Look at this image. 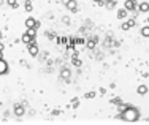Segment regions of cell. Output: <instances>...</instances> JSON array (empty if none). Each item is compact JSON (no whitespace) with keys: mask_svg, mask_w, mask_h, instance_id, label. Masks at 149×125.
<instances>
[{"mask_svg":"<svg viewBox=\"0 0 149 125\" xmlns=\"http://www.w3.org/2000/svg\"><path fill=\"white\" fill-rule=\"evenodd\" d=\"M26 26H27V28H35V27H38V22L35 19H32V17H29L26 21Z\"/></svg>","mask_w":149,"mask_h":125,"instance_id":"7a4b0ae2","label":"cell"},{"mask_svg":"<svg viewBox=\"0 0 149 125\" xmlns=\"http://www.w3.org/2000/svg\"><path fill=\"white\" fill-rule=\"evenodd\" d=\"M138 117H140V112H138L136 108H125V111L122 114V119L127 120V122H135Z\"/></svg>","mask_w":149,"mask_h":125,"instance_id":"6da1fadb","label":"cell"},{"mask_svg":"<svg viewBox=\"0 0 149 125\" xmlns=\"http://www.w3.org/2000/svg\"><path fill=\"white\" fill-rule=\"evenodd\" d=\"M141 33H143L144 37H149V27H144L143 30H141Z\"/></svg>","mask_w":149,"mask_h":125,"instance_id":"8fae6325","label":"cell"},{"mask_svg":"<svg viewBox=\"0 0 149 125\" xmlns=\"http://www.w3.org/2000/svg\"><path fill=\"white\" fill-rule=\"evenodd\" d=\"M125 14H127V11H125V10H120V11H119V14H118V16L120 17V19H122V17H124V16H125Z\"/></svg>","mask_w":149,"mask_h":125,"instance_id":"4fadbf2b","label":"cell"},{"mask_svg":"<svg viewBox=\"0 0 149 125\" xmlns=\"http://www.w3.org/2000/svg\"><path fill=\"white\" fill-rule=\"evenodd\" d=\"M35 33H37V30H35V28H27V33H26V35H29L30 38H33Z\"/></svg>","mask_w":149,"mask_h":125,"instance_id":"5b68a950","label":"cell"},{"mask_svg":"<svg viewBox=\"0 0 149 125\" xmlns=\"http://www.w3.org/2000/svg\"><path fill=\"white\" fill-rule=\"evenodd\" d=\"M22 41H24V43H32L33 40H32V38L29 37V35H24V37H22Z\"/></svg>","mask_w":149,"mask_h":125,"instance_id":"9c48e42d","label":"cell"},{"mask_svg":"<svg viewBox=\"0 0 149 125\" xmlns=\"http://www.w3.org/2000/svg\"><path fill=\"white\" fill-rule=\"evenodd\" d=\"M62 74H63V78H68V74H70V73H68V70H63V73H62Z\"/></svg>","mask_w":149,"mask_h":125,"instance_id":"5bb4252c","label":"cell"},{"mask_svg":"<svg viewBox=\"0 0 149 125\" xmlns=\"http://www.w3.org/2000/svg\"><path fill=\"white\" fill-rule=\"evenodd\" d=\"M67 5H68V8L70 10H73V8H76V2H73V0H70L68 3H67Z\"/></svg>","mask_w":149,"mask_h":125,"instance_id":"30bf717a","label":"cell"},{"mask_svg":"<svg viewBox=\"0 0 149 125\" xmlns=\"http://www.w3.org/2000/svg\"><path fill=\"white\" fill-rule=\"evenodd\" d=\"M29 52L32 56H37L38 54V46H35V44H32L30 48H29Z\"/></svg>","mask_w":149,"mask_h":125,"instance_id":"277c9868","label":"cell"},{"mask_svg":"<svg viewBox=\"0 0 149 125\" xmlns=\"http://www.w3.org/2000/svg\"><path fill=\"white\" fill-rule=\"evenodd\" d=\"M140 10H141V11H149V3H141Z\"/></svg>","mask_w":149,"mask_h":125,"instance_id":"52a82bcc","label":"cell"},{"mask_svg":"<svg viewBox=\"0 0 149 125\" xmlns=\"http://www.w3.org/2000/svg\"><path fill=\"white\" fill-rule=\"evenodd\" d=\"M6 70H8V65H6V62L2 59V60H0V74H5Z\"/></svg>","mask_w":149,"mask_h":125,"instance_id":"3957f363","label":"cell"},{"mask_svg":"<svg viewBox=\"0 0 149 125\" xmlns=\"http://www.w3.org/2000/svg\"><path fill=\"white\" fill-rule=\"evenodd\" d=\"M138 92H140V94H146L148 87H146V85H141V87H138Z\"/></svg>","mask_w":149,"mask_h":125,"instance_id":"ba28073f","label":"cell"},{"mask_svg":"<svg viewBox=\"0 0 149 125\" xmlns=\"http://www.w3.org/2000/svg\"><path fill=\"white\" fill-rule=\"evenodd\" d=\"M2 57H3V54H2V51H0V60H2Z\"/></svg>","mask_w":149,"mask_h":125,"instance_id":"2e32d148","label":"cell"},{"mask_svg":"<svg viewBox=\"0 0 149 125\" xmlns=\"http://www.w3.org/2000/svg\"><path fill=\"white\" fill-rule=\"evenodd\" d=\"M8 3H10V5H16V2H15V0H8Z\"/></svg>","mask_w":149,"mask_h":125,"instance_id":"9a60e30c","label":"cell"},{"mask_svg":"<svg viewBox=\"0 0 149 125\" xmlns=\"http://www.w3.org/2000/svg\"><path fill=\"white\" fill-rule=\"evenodd\" d=\"M133 6H135V2H133V0H129V2H125V8H127V10H132Z\"/></svg>","mask_w":149,"mask_h":125,"instance_id":"8992f818","label":"cell"},{"mask_svg":"<svg viewBox=\"0 0 149 125\" xmlns=\"http://www.w3.org/2000/svg\"><path fill=\"white\" fill-rule=\"evenodd\" d=\"M97 2H98V0H97Z\"/></svg>","mask_w":149,"mask_h":125,"instance_id":"e0dca14e","label":"cell"},{"mask_svg":"<svg viewBox=\"0 0 149 125\" xmlns=\"http://www.w3.org/2000/svg\"><path fill=\"white\" fill-rule=\"evenodd\" d=\"M16 116H22V108H21V106L16 108Z\"/></svg>","mask_w":149,"mask_h":125,"instance_id":"7c38bea8","label":"cell"}]
</instances>
